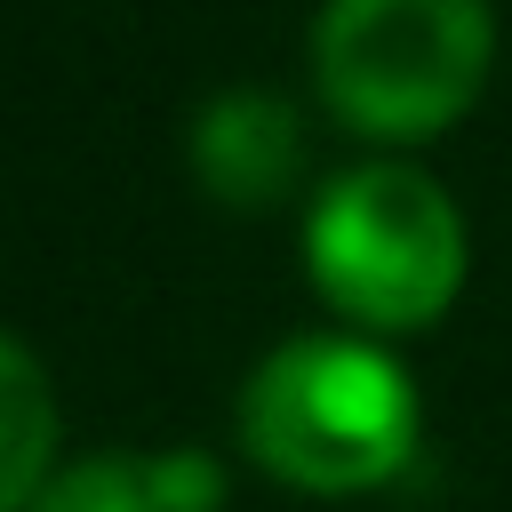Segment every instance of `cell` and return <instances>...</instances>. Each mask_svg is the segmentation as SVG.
<instances>
[{
  "label": "cell",
  "instance_id": "1",
  "mask_svg": "<svg viewBox=\"0 0 512 512\" xmlns=\"http://www.w3.org/2000/svg\"><path fill=\"white\" fill-rule=\"evenodd\" d=\"M424 408L408 368L360 336H296L240 384V448L312 496L384 488L416 456Z\"/></svg>",
  "mask_w": 512,
  "mask_h": 512
},
{
  "label": "cell",
  "instance_id": "2",
  "mask_svg": "<svg viewBox=\"0 0 512 512\" xmlns=\"http://www.w3.org/2000/svg\"><path fill=\"white\" fill-rule=\"evenodd\" d=\"M496 56L488 0H328L312 24V72L352 136L424 144L472 112Z\"/></svg>",
  "mask_w": 512,
  "mask_h": 512
},
{
  "label": "cell",
  "instance_id": "3",
  "mask_svg": "<svg viewBox=\"0 0 512 512\" xmlns=\"http://www.w3.org/2000/svg\"><path fill=\"white\" fill-rule=\"evenodd\" d=\"M304 272L360 328H424L464 288V216L424 168H344L304 216Z\"/></svg>",
  "mask_w": 512,
  "mask_h": 512
},
{
  "label": "cell",
  "instance_id": "4",
  "mask_svg": "<svg viewBox=\"0 0 512 512\" xmlns=\"http://www.w3.org/2000/svg\"><path fill=\"white\" fill-rule=\"evenodd\" d=\"M192 168L224 208H272L296 168H304V128L296 104H280L272 88H232L192 120Z\"/></svg>",
  "mask_w": 512,
  "mask_h": 512
},
{
  "label": "cell",
  "instance_id": "5",
  "mask_svg": "<svg viewBox=\"0 0 512 512\" xmlns=\"http://www.w3.org/2000/svg\"><path fill=\"white\" fill-rule=\"evenodd\" d=\"M56 456V392L48 368L0 328V512H32Z\"/></svg>",
  "mask_w": 512,
  "mask_h": 512
},
{
  "label": "cell",
  "instance_id": "6",
  "mask_svg": "<svg viewBox=\"0 0 512 512\" xmlns=\"http://www.w3.org/2000/svg\"><path fill=\"white\" fill-rule=\"evenodd\" d=\"M32 512H160L152 504V464L144 456H80V464L48 472Z\"/></svg>",
  "mask_w": 512,
  "mask_h": 512
},
{
  "label": "cell",
  "instance_id": "7",
  "mask_svg": "<svg viewBox=\"0 0 512 512\" xmlns=\"http://www.w3.org/2000/svg\"><path fill=\"white\" fill-rule=\"evenodd\" d=\"M152 464V504L160 512H224V464L200 456V448H168V456H144Z\"/></svg>",
  "mask_w": 512,
  "mask_h": 512
}]
</instances>
